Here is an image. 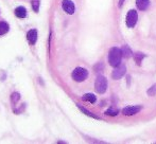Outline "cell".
I'll return each instance as SVG.
<instances>
[{"label":"cell","instance_id":"cell-11","mask_svg":"<svg viewBox=\"0 0 156 144\" xmlns=\"http://www.w3.org/2000/svg\"><path fill=\"white\" fill-rule=\"evenodd\" d=\"M121 53H122V56L125 57V58H128V57H131L133 55L132 50L130 49V47H128V46L122 47V48H121Z\"/></svg>","mask_w":156,"mask_h":144},{"label":"cell","instance_id":"cell-10","mask_svg":"<svg viewBox=\"0 0 156 144\" xmlns=\"http://www.w3.org/2000/svg\"><path fill=\"white\" fill-rule=\"evenodd\" d=\"M15 15L18 18H24L27 16V11L24 7H18L15 9Z\"/></svg>","mask_w":156,"mask_h":144},{"label":"cell","instance_id":"cell-2","mask_svg":"<svg viewBox=\"0 0 156 144\" xmlns=\"http://www.w3.org/2000/svg\"><path fill=\"white\" fill-rule=\"evenodd\" d=\"M95 89L98 93H104L107 89V80L102 75H99L95 83Z\"/></svg>","mask_w":156,"mask_h":144},{"label":"cell","instance_id":"cell-15","mask_svg":"<svg viewBox=\"0 0 156 144\" xmlns=\"http://www.w3.org/2000/svg\"><path fill=\"white\" fill-rule=\"evenodd\" d=\"M119 113V110L117 108H114V107H111L109 109H107L106 111H105V115H107V116H117Z\"/></svg>","mask_w":156,"mask_h":144},{"label":"cell","instance_id":"cell-14","mask_svg":"<svg viewBox=\"0 0 156 144\" xmlns=\"http://www.w3.org/2000/svg\"><path fill=\"white\" fill-rule=\"evenodd\" d=\"M145 57H146V55H145L143 53H140V52L136 53L135 55H134V58H135V62L137 65H140V64H141V60H143Z\"/></svg>","mask_w":156,"mask_h":144},{"label":"cell","instance_id":"cell-12","mask_svg":"<svg viewBox=\"0 0 156 144\" xmlns=\"http://www.w3.org/2000/svg\"><path fill=\"white\" fill-rule=\"evenodd\" d=\"M83 101H87V102H90V103H95L97 101V98H96V95L93 94V93H86V94L83 95Z\"/></svg>","mask_w":156,"mask_h":144},{"label":"cell","instance_id":"cell-1","mask_svg":"<svg viewBox=\"0 0 156 144\" xmlns=\"http://www.w3.org/2000/svg\"><path fill=\"white\" fill-rule=\"evenodd\" d=\"M121 57H122V53L121 49L119 48H111L109 50V54H108V62H109V65L113 66V67H117L120 65L121 63Z\"/></svg>","mask_w":156,"mask_h":144},{"label":"cell","instance_id":"cell-13","mask_svg":"<svg viewBox=\"0 0 156 144\" xmlns=\"http://www.w3.org/2000/svg\"><path fill=\"white\" fill-rule=\"evenodd\" d=\"M7 32H9V25H7V22L1 21L0 22V35H4Z\"/></svg>","mask_w":156,"mask_h":144},{"label":"cell","instance_id":"cell-3","mask_svg":"<svg viewBox=\"0 0 156 144\" xmlns=\"http://www.w3.org/2000/svg\"><path fill=\"white\" fill-rule=\"evenodd\" d=\"M88 76V72L86 69H84L82 67L76 68L72 72V78L76 82H83L86 80V77Z\"/></svg>","mask_w":156,"mask_h":144},{"label":"cell","instance_id":"cell-8","mask_svg":"<svg viewBox=\"0 0 156 144\" xmlns=\"http://www.w3.org/2000/svg\"><path fill=\"white\" fill-rule=\"evenodd\" d=\"M27 38H28L29 42L31 44V45H34L35 42H36V39H37V31L33 29V30H30L28 32V34H27Z\"/></svg>","mask_w":156,"mask_h":144},{"label":"cell","instance_id":"cell-6","mask_svg":"<svg viewBox=\"0 0 156 144\" xmlns=\"http://www.w3.org/2000/svg\"><path fill=\"white\" fill-rule=\"evenodd\" d=\"M63 10L66 12L67 14H73L74 13V3H73L71 0H63V3H62Z\"/></svg>","mask_w":156,"mask_h":144},{"label":"cell","instance_id":"cell-5","mask_svg":"<svg viewBox=\"0 0 156 144\" xmlns=\"http://www.w3.org/2000/svg\"><path fill=\"white\" fill-rule=\"evenodd\" d=\"M125 72H126V68H125L124 65H119V66H117L116 69L113 71L111 77H113L114 80H119V78H121V77L124 75Z\"/></svg>","mask_w":156,"mask_h":144},{"label":"cell","instance_id":"cell-16","mask_svg":"<svg viewBox=\"0 0 156 144\" xmlns=\"http://www.w3.org/2000/svg\"><path fill=\"white\" fill-rule=\"evenodd\" d=\"M20 98V95H19V93L18 92H14V93H12V96H11V101H12V103L13 104H16V103L18 102V100Z\"/></svg>","mask_w":156,"mask_h":144},{"label":"cell","instance_id":"cell-9","mask_svg":"<svg viewBox=\"0 0 156 144\" xmlns=\"http://www.w3.org/2000/svg\"><path fill=\"white\" fill-rule=\"evenodd\" d=\"M136 5L139 10L145 11L150 5V0H136Z\"/></svg>","mask_w":156,"mask_h":144},{"label":"cell","instance_id":"cell-20","mask_svg":"<svg viewBox=\"0 0 156 144\" xmlns=\"http://www.w3.org/2000/svg\"><path fill=\"white\" fill-rule=\"evenodd\" d=\"M122 2H123V0H120V5L122 4Z\"/></svg>","mask_w":156,"mask_h":144},{"label":"cell","instance_id":"cell-7","mask_svg":"<svg viewBox=\"0 0 156 144\" xmlns=\"http://www.w3.org/2000/svg\"><path fill=\"white\" fill-rule=\"evenodd\" d=\"M140 109H141L140 106H128L122 110V113L125 116H133V115L138 113Z\"/></svg>","mask_w":156,"mask_h":144},{"label":"cell","instance_id":"cell-4","mask_svg":"<svg viewBox=\"0 0 156 144\" xmlns=\"http://www.w3.org/2000/svg\"><path fill=\"white\" fill-rule=\"evenodd\" d=\"M137 21V12L134 10L130 11L126 15V25L128 28H133Z\"/></svg>","mask_w":156,"mask_h":144},{"label":"cell","instance_id":"cell-17","mask_svg":"<svg viewBox=\"0 0 156 144\" xmlns=\"http://www.w3.org/2000/svg\"><path fill=\"white\" fill-rule=\"evenodd\" d=\"M78 107H79V108H80L81 110H82V111H83V113H85V115H86V116H89V117H91V118H95V119H99V118H98L97 116H95V115H93V113H90V111H88V110H86V109L84 108V107H82V106L78 105Z\"/></svg>","mask_w":156,"mask_h":144},{"label":"cell","instance_id":"cell-19","mask_svg":"<svg viewBox=\"0 0 156 144\" xmlns=\"http://www.w3.org/2000/svg\"><path fill=\"white\" fill-rule=\"evenodd\" d=\"M148 94L149 95H155L156 94V84L153 85L152 87L148 90Z\"/></svg>","mask_w":156,"mask_h":144},{"label":"cell","instance_id":"cell-18","mask_svg":"<svg viewBox=\"0 0 156 144\" xmlns=\"http://www.w3.org/2000/svg\"><path fill=\"white\" fill-rule=\"evenodd\" d=\"M32 7L34 12H38V9H39V0H32Z\"/></svg>","mask_w":156,"mask_h":144}]
</instances>
